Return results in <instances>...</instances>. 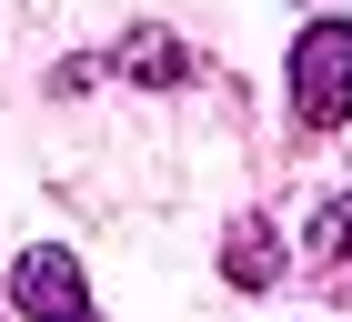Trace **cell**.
<instances>
[{"label": "cell", "instance_id": "obj_2", "mask_svg": "<svg viewBox=\"0 0 352 322\" xmlns=\"http://www.w3.org/2000/svg\"><path fill=\"white\" fill-rule=\"evenodd\" d=\"M10 292H21L30 322H91V292H81V262L60 252V242H30L21 272H10Z\"/></svg>", "mask_w": 352, "mask_h": 322}, {"label": "cell", "instance_id": "obj_4", "mask_svg": "<svg viewBox=\"0 0 352 322\" xmlns=\"http://www.w3.org/2000/svg\"><path fill=\"white\" fill-rule=\"evenodd\" d=\"M121 71H141V80H191V61H182V41H171V30H131V41H121Z\"/></svg>", "mask_w": 352, "mask_h": 322}, {"label": "cell", "instance_id": "obj_5", "mask_svg": "<svg viewBox=\"0 0 352 322\" xmlns=\"http://www.w3.org/2000/svg\"><path fill=\"white\" fill-rule=\"evenodd\" d=\"M312 242H322L332 262H352V191H342V202H332V212H322V222H312Z\"/></svg>", "mask_w": 352, "mask_h": 322}, {"label": "cell", "instance_id": "obj_1", "mask_svg": "<svg viewBox=\"0 0 352 322\" xmlns=\"http://www.w3.org/2000/svg\"><path fill=\"white\" fill-rule=\"evenodd\" d=\"M292 111L312 131H342L352 121V21H312L292 41Z\"/></svg>", "mask_w": 352, "mask_h": 322}, {"label": "cell", "instance_id": "obj_3", "mask_svg": "<svg viewBox=\"0 0 352 322\" xmlns=\"http://www.w3.org/2000/svg\"><path fill=\"white\" fill-rule=\"evenodd\" d=\"M221 272H232L242 292H262L272 272H282V252H272V232H262V222H232V242H221Z\"/></svg>", "mask_w": 352, "mask_h": 322}]
</instances>
